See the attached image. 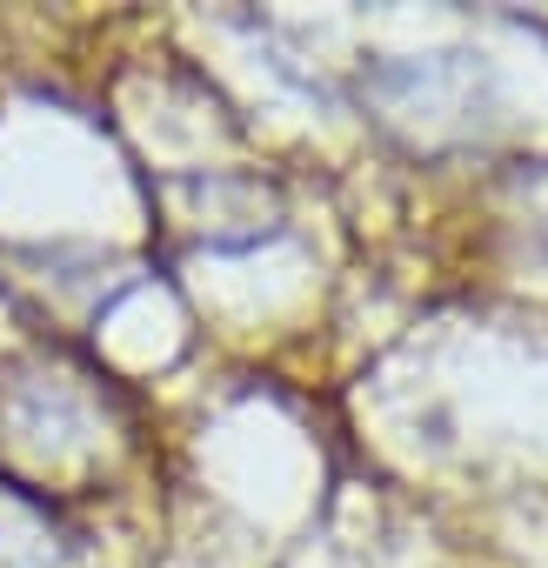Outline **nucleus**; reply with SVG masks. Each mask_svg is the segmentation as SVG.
<instances>
[{
	"label": "nucleus",
	"mask_w": 548,
	"mask_h": 568,
	"mask_svg": "<svg viewBox=\"0 0 548 568\" xmlns=\"http://www.w3.org/2000/svg\"><path fill=\"white\" fill-rule=\"evenodd\" d=\"M101 395L88 388V375L61 368V362H21L0 375V455L14 462L8 481L34 488L74 462H88L101 448Z\"/></svg>",
	"instance_id": "1"
}]
</instances>
